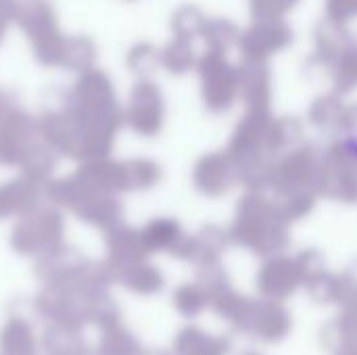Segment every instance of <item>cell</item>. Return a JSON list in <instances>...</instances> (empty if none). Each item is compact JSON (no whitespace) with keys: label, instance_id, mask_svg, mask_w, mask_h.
I'll list each match as a JSON object with an SVG mask.
<instances>
[{"label":"cell","instance_id":"obj_11","mask_svg":"<svg viewBox=\"0 0 357 355\" xmlns=\"http://www.w3.org/2000/svg\"><path fill=\"white\" fill-rule=\"evenodd\" d=\"M142 355H172L165 349H142Z\"/></svg>","mask_w":357,"mask_h":355},{"label":"cell","instance_id":"obj_2","mask_svg":"<svg viewBox=\"0 0 357 355\" xmlns=\"http://www.w3.org/2000/svg\"><path fill=\"white\" fill-rule=\"evenodd\" d=\"M176 355H228L230 354V337L226 335H207L199 326H186L178 333Z\"/></svg>","mask_w":357,"mask_h":355},{"label":"cell","instance_id":"obj_8","mask_svg":"<svg viewBox=\"0 0 357 355\" xmlns=\"http://www.w3.org/2000/svg\"><path fill=\"white\" fill-rule=\"evenodd\" d=\"M119 308L113 299H109L105 293H94L90 297V310H88V324H96L98 328H109L119 324Z\"/></svg>","mask_w":357,"mask_h":355},{"label":"cell","instance_id":"obj_12","mask_svg":"<svg viewBox=\"0 0 357 355\" xmlns=\"http://www.w3.org/2000/svg\"><path fill=\"white\" fill-rule=\"evenodd\" d=\"M243 355H261V354H257V352H247V354H243Z\"/></svg>","mask_w":357,"mask_h":355},{"label":"cell","instance_id":"obj_3","mask_svg":"<svg viewBox=\"0 0 357 355\" xmlns=\"http://www.w3.org/2000/svg\"><path fill=\"white\" fill-rule=\"evenodd\" d=\"M324 349L335 355H356V314L345 308V314L328 322L320 333Z\"/></svg>","mask_w":357,"mask_h":355},{"label":"cell","instance_id":"obj_5","mask_svg":"<svg viewBox=\"0 0 357 355\" xmlns=\"http://www.w3.org/2000/svg\"><path fill=\"white\" fill-rule=\"evenodd\" d=\"M299 276L291 264H272L268 266L259 276V291L270 299H282L289 297L297 289Z\"/></svg>","mask_w":357,"mask_h":355},{"label":"cell","instance_id":"obj_6","mask_svg":"<svg viewBox=\"0 0 357 355\" xmlns=\"http://www.w3.org/2000/svg\"><path fill=\"white\" fill-rule=\"evenodd\" d=\"M86 341L82 337L79 326L50 322V326L42 335V349L48 355H65L82 347Z\"/></svg>","mask_w":357,"mask_h":355},{"label":"cell","instance_id":"obj_7","mask_svg":"<svg viewBox=\"0 0 357 355\" xmlns=\"http://www.w3.org/2000/svg\"><path fill=\"white\" fill-rule=\"evenodd\" d=\"M142 345L138 339L119 322L115 326L102 328L96 355H142Z\"/></svg>","mask_w":357,"mask_h":355},{"label":"cell","instance_id":"obj_9","mask_svg":"<svg viewBox=\"0 0 357 355\" xmlns=\"http://www.w3.org/2000/svg\"><path fill=\"white\" fill-rule=\"evenodd\" d=\"M174 303H176V308H178V312L182 316L192 318V316H199L205 310L207 299H205V295H203V291L199 287L188 285V287H182V289L176 291Z\"/></svg>","mask_w":357,"mask_h":355},{"label":"cell","instance_id":"obj_4","mask_svg":"<svg viewBox=\"0 0 357 355\" xmlns=\"http://www.w3.org/2000/svg\"><path fill=\"white\" fill-rule=\"evenodd\" d=\"M0 355H38V343L29 324L21 318H10L0 331Z\"/></svg>","mask_w":357,"mask_h":355},{"label":"cell","instance_id":"obj_1","mask_svg":"<svg viewBox=\"0 0 357 355\" xmlns=\"http://www.w3.org/2000/svg\"><path fill=\"white\" fill-rule=\"evenodd\" d=\"M232 326H234V331L249 335L257 341L278 343L291 333L293 320H291L289 312L272 299H268V301L247 299V305H245L241 318Z\"/></svg>","mask_w":357,"mask_h":355},{"label":"cell","instance_id":"obj_10","mask_svg":"<svg viewBox=\"0 0 357 355\" xmlns=\"http://www.w3.org/2000/svg\"><path fill=\"white\" fill-rule=\"evenodd\" d=\"M123 282H126V287H130L136 293H155L163 287L161 276L151 268H140V270L128 272Z\"/></svg>","mask_w":357,"mask_h":355}]
</instances>
